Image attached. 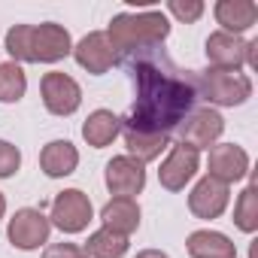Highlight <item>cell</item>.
<instances>
[{"mask_svg": "<svg viewBox=\"0 0 258 258\" xmlns=\"http://www.w3.org/2000/svg\"><path fill=\"white\" fill-rule=\"evenodd\" d=\"M124 64L131 70L137 100L131 112L121 118V127L173 137L179 121L201 100L195 85V70H179L161 49L127 58Z\"/></svg>", "mask_w": 258, "mask_h": 258, "instance_id": "6da1fadb", "label": "cell"}, {"mask_svg": "<svg viewBox=\"0 0 258 258\" xmlns=\"http://www.w3.org/2000/svg\"><path fill=\"white\" fill-rule=\"evenodd\" d=\"M167 37H170V22L161 10L118 13V16H112V22L106 28V40H109L115 58H121V61L161 49V43Z\"/></svg>", "mask_w": 258, "mask_h": 258, "instance_id": "7a4b0ae2", "label": "cell"}, {"mask_svg": "<svg viewBox=\"0 0 258 258\" xmlns=\"http://www.w3.org/2000/svg\"><path fill=\"white\" fill-rule=\"evenodd\" d=\"M198 97H204L213 106H240L252 97V79L243 70H204L195 73Z\"/></svg>", "mask_w": 258, "mask_h": 258, "instance_id": "3957f363", "label": "cell"}, {"mask_svg": "<svg viewBox=\"0 0 258 258\" xmlns=\"http://www.w3.org/2000/svg\"><path fill=\"white\" fill-rule=\"evenodd\" d=\"M258 40H243V37H234V34H225V31H213L207 37V61L216 67V70H255L258 67Z\"/></svg>", "mask_w": 258, "mask_h": 258, "instance_id": "277c9868", "label": "cell"}, {"mask_svg": "<svg viewBox=\"0 0 258 258\" xmlns=\"http://www.w3.org/2000/svg\"><path fill=\"white\" fill-rule=\"evenodd\" d=\"M222 134H225V118H222L213 106H201V109L195 106V109L179 121L176 131H173L176 143H182V146H188V149H195V152L213 149Z\"/></svg>", "mask_w": 258, "mask_h": 258, "instance_id": "5b68a950", "label": "cell"}, {"mask_svg": "<svg viewBox=\"0 0 258 258\" xmlns=\"http://www.w3.org/2000/svg\"><path fill=\"white\" fill-rule=\"evenodd\" d=\"M91 219H94V207H91V201H88L85 191L64 188L61 195H55L52 210H49V222L61 234H82Z\"/></svg>", "mask_w": 258, "mask_h": 258, "instance_id": "8992f818", "label": "cell"}, {"mask_svg": "<svg viewBox=\"0 0 258 258\" xmlns=\"http://www.w3.org/2000/svg\"><path fill=\"white\" fill-rule=\"evenodd\" d=\"M49 234H52V222L43 210H34V207H25V210H16V216L10 219L7 225V237L16 249L22 252H34L40 249L43 243H49Z\"/></svg>", "mask_w": 258, "mask_h": 258, "instance_id": "52a82bcc", "label": "cell"}, {"mask_svg": "<svg viewBox=\"0 0 258 258\" xmlns=\"http://www.w3.org/2000/svg\"><path fill=\"white\" fill-rule=\"evenodd\" d=\"M103 182L112 198H134L146 188V167L131 155H115L106 161Z\"/></svg>", "mask_w": 258, "mask_h": 258, "instance_id": "ba28073f", "label": "cell"}, {"mask_svg": "<svg viewBox=\"0 0 258 258\" xmlns=\"http://www.w3.org/2000/svg\"><path fill=\"white\" fill-rule=\"evenodd\" d=\"M40 94H43V103L52 115H73L79 106H82V88L73 76L67 73H46L43 82H40Z\"/></svg>", "mask_w": 258, "mask_h": 258, "instance_id": "9c48e42d", "label": "cell"}, {"mask_svg": "<svg viewBox=\"0 0 258 258\" xmlns=\"http://www.w3.org/2000/svg\"><path fill=\"white\" fill-rule=\"evenodd\" d=\"M73 52V40L70 31L58 22H43L34 25V37H31V55L34 64H58Z\"/></svg>", "mask_w": 258, "mask_h": 258, "instance_id": "30bf717a", "label": "cell"}, {"mask_svg": "<svg viewBox=\"0 0 258 258\" xmlns=\"http://www.w3.org/2000/svg\"><path fill=\"white\" fill-rule=\"evenodd\" d=\"M198 170H201V152H195V149L176 143V146H170L167 158L161 161L158 182H161V188H167V191H182V188L198 176Z\"/></svg>", "mask_w": 258, "mask_h": 258, "instance_id": "8fae6325", "label": "cell"}, {"mask_svg": "<svg viewBox=\"0 0 258 258\" xmlns=\"http://www.w3.org/2000/svg\"><path fill=\"white\" fill-rule=\"evenodd\" d=\"M249 173V155L243 146L237 143H216L210 149V158H207V176L231 185V182H240L246 179Z\"/></svg>", "mask_w": 258, "mask_h": 258, "instance_id": "7c38bea8", "label": "cell"}, {"mask_svg": "<svg viewBox=\"0 0 258 258\" xmlns=\"http://www.w3.org/2000/svg\"><path fill=\"white\" fill-rule=\"evenodd\" d=\"M228 201H231V185L213 176H201L195 188L188 191V210L198 219H219L228 210Z\"/></svg>", "mask_w": 258, "mask_h": 258, "instance_id": "4fadbf2b", "label": "cell"}, {"mask_svg": "<svg viewBox=\"0 0 258 258\" xmlns=\"http://www.w3.org/2000/svg\"><path fill=\"white\" fill-rule=\"evenodd\" d=\"M70 55H73L76 64H79L82 70H88L91 76H103V73L118 61L115 52H112V46H109V40H106V31H91V34H85V37L73 46Z\"/></svg>", "mask_w": 258, "mask_h": 258, "instance_id": "5bb4252c", "label": "cell"}, {"mask_svg": "<svg viewBox=\"0 0 258 258\" xmlns=\"http://www.w3.org/2000/svg\"><path fill=\"white\" fill-rule=\"evenodd\" d=\"M213 16L216 22L222 25L225 34H246L249 28H255L258 22V7L252 4V0H219V4L213 7Z\"/></svg>", "mask_w": 258, "mask_h": 258, "instance_id": "9a60e30c", "label": "cell"}, {"mask_svg": "<svg viewBox=\"0 0 258 258\" xmlns=\"http://www.w3.org/2000/svg\"><path fill=\"white\" fill-rule=\"evenodd\" d=\"M40 167L49 179H64L79 167V149L70 140H52L40 152Z\"/></svg>", "mask_w": 258, "mask_h": 258, "instance_id": "2e32d148", "label": "cell"}, {"mask_svg": "<svg viewBox=\"0 0 258 258\" xmlns=\"http://www.w3.org/2000/svg\"><path fill=\"white\" fill-rule=\"evenodd\" d=\"M100 222H103V228H109L115 234L131 237L140 228V204L134 198H112V201L103 204Z\"/></svg>", "mask_w": 258, "mask_h": 258, "instance_id": "e0dca14e", "label": "cell"}, {"mask_svg": "<svg viewBox=\"0 0 258 258\" xmlns=\"http://www.w3.org/2000/svg\"><path fill=\"white\" fill-rule=\"evenodd\" d=\"M185 249L191 258H237V246L228 234L222 231H210V228H201V231H191L188 240H185Z\"/></svg>", "mask_w": 258, "mask_h": 258, "instance_id": "ac0fdd59", "label": "cell"}, {"mask_svg": "<svg viewBox=\"0 0 258 258\" xmlns=\"http://www.w3.org/2000/svg\"><path fill=\"white\" fill-rule=\"evenodd\" d=\"M118 134H121V118H118L112 109H94V112H88V118L82 121V140H85L91 149L109 146Z\"/></svg>", "mask_w": 258, "mask_h": 258, "instance_id": "d6986e66", "label": "cell"}, {"mask_svg": "<svg viewBox=\"0 0 258 258\" xmlns=\"http://www.w3.org/2000/svg\"><path fill=\"white\" fill-rule=\"evenodd\" d=\"M121 140H124V146H127V155L137 158L140 164H149V161L161 158V152L170 146L173 137H164V134H143V131L121 127Z\"/></svg>", "mask_w": 258, "mask_h": 258, "instance_id": "ffe728a7", "label": "cell"}, {"mask_svg": "<svg viewBox=\"0 0 258 258\" xmlns=\"http://www.w3.org/2000/svg\"><path fill=\"white\" fill-rule=\"evenodd\" d=\"M127 237L124 234H115V231H109V228H97L88 240H85V252H88V258H121L124 252H127Z\"/></svg>", "mask_w": 258, "mask_h": 258, "instance_id": "44dd1931", "label": "cell"}, {"mask_svg": "<svg viewBox=\"0 0 258 258\" xmlns=\"http://www.w3.org/2000/svg\"><path fill=\"white\" fill-rule=\"evenodd\" d=\"M28 91V76L22 64L0 61V103H19Z\"/></svg>", "mask_w": 258, "mask_h": 258, "instance_id": "7402d4cb", "label": "cell"}, {"mask_svg": "<svg viewBox=\"0 0 258 258\" xmlns=\"http://www.w3.org/2000/svg\"><path fill=\"white\" fill-rule=\"evenodd\" d=\"M234 225L243 234H255L258 231V188H255V182H249L240 191V198L234 204Z\"/></svg>", "mask_w": 258, "mask_h": 258, "instance_id": "603a6c76", "label": "cell"}, {"mask_svg": "<svg viewBox=\"0 0 258 258\" xmlns=\"http://www.w3.org/2000/svg\"><path fill=\"white\" fill-rule=\"evenodd\" d=\"M31 37H34V25H13L7 31V52L16 64H34Z\"/></svg>", "mask_w": 258, "mask_h": 258, "instance_id": "cb8c5ba5", "label": "cell"}, {"mask_svg": "<svg viewBox=\"0 0 258 258\" xmlns=\"http://www.w3.org/2000/svg\"><path fill=\"white\" fill-rule=\"evenodd\" d=\"M204 4L201 0H170L167 4V13L176 19V22H182V25H195L201 16H204Z\"/></svg>", "mask_w": 258, "mask_h": 258, "instance_id": "d4e9b609", "label": "cell"}, {"mask_svg": "<svg viewBox=\"0 0 258 258\" xmlns=\"http://www.w3.org/2000/svg\"><path fill=\"white\" fill-rule=\"evenodd\" d=\"M22 167V152L10 140H0V179H10Z\"/></svg>", "mask_w": 258, "mask_h": 258, "instance_id": "484cf974", "label": "cell"}, {"mask_svg": "<svg viewBox=\"0 0 258 258\" xmlns=\"http://www.w3.org/2000/svg\"><path fill=\"white\" fill-rule=\"evenodd\" d=\"M43 258H88V252L79 243H52L46 246Z\"/></svg>", "mask_w": 258, "mask_h": 258, "instance_id": "4316f807", "label": "cell"}, {"mask_svg": "<svg viewBox=\"0 0 258 258\" xmlns=\"http://www.w3.org/2000/svg\"><path fill=\"white\" fill-rule=\"evenodd\" d=\"M137 258H170V255L161 249H143V252H137Z\"/></svg>", "mask_w": 258, "mask_h": 258, "instance_id": "83f0119b", "label": "cell"}, {"mask_svg": "<svg viewBox=\"0 0 258 258\" xmlns=\"http://www.w3.org/2000/svg\"><path fill=\"white\" fill-rule=\"evenodd\" d=\"M4 213H7V198H4V191H0V219H4Z\"/></svg>", "mask_w": 258, "mask_h": 258, "instance_id": "f1b7e54d", "label": "cell"}]
</instances>
